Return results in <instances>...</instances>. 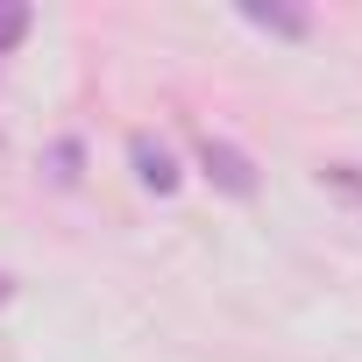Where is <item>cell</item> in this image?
Segmentation results:
<instances>
[{"mask_svg":"<svg viewBox=\"0 0 362 362\" xmlns=\"http://www.w3.org/2000/svg\"><path fill=\"white\" fill-rule=\"evenodd\" d=\"M192 149H199V170L214 177V185H221L228 199H256V163H249L235 142H221V135H199Z\"/></svg>","mask_w":362,"mask_h":362,"instance_id":"cell-1","label":"cell"},{"mask_svg":"<svg viewBox=\"0 0 362 362\" xmlns=\"http://www.w3.org/2000/svg\"><path fill=\"white\" fill-rule=\"evenodd\" d=\"M128 156H135V177H142L149 192H177V163L163 156V142H149V135H135V142H128Z\"/></svg>","mask_w":362,"mask_h":362,"instance_id":"cell-2","label":"cell"},{"mask_svg":"<svg viewBox=\"0 0 362 362\" xmlns=\"http://www.w3.org/2000/svg\"><path fill=\"white\" fill-rule=\"evenodd\" d=\"M242 22H249V29H270V36H305V29H313V15H298V8H263V0H249Z\"/></svg>","mask_w":362,"mask_h":362,"instance_id":"cell-3","label":"cell"},{"mask_svg":"<svg viewBox=\"0 0 362 362\" xmlns=\"http://www.w3.org/2000/svg\"><path fill=\"white\" fill-rule=\"evenodd\" d=\"M78 156H86L78 142H57L50 149V177H57V185H78Z\"/></svg>","mask_w":362,"mask_h":362,"instance_id":"cell-4","label":"cell"},{"mask_svg":"<svg viewBox=\"0 0 362 362\" xmlns=\"http://www.w3.org/2000/svg\"><path fill=\"white\" fill-rule=\"evenodd\" d=\"M320 177H327L334 192H348V199H362V170H355V163H327Z\"/></svg>","mask_w":362,"mask_h":362,"instance_id":"cell-5","label":"cell"},{"mask_svg":"<svg viewBox=\"0 0 362 362\" xmlns=\"http://www.w3.org/2000/svg\"><path fill=\"white\" fill-rule=\"evenodd\" d=\"M8 291H15V284H8V277H0V305H8Z\"/></svg>","mask_w":362,"mask_h":362,"instance_id":"cell-6","label":"cell"}]
</instances>
